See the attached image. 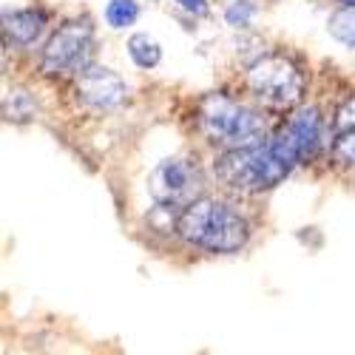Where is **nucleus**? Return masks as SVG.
<instances>
[{"label":"nucleus","instance_id":"nucleus-13","mask_svg":"<svg viewBox=\"0 0 355 355\" xmlns=\"http://www.w3.org/2000/svg\"><path fill=\"white\" fill-rule=\"evenodd\" d=\"M137 17H139V6L134 3V0H111L108 9H105V20H108L114 28H125V26H131Z\"/></svg>","mask_w":355,"mask_h":355},{"label":"nucleus","instance_id":"nucleus-16","mask_svg":"<svg viewBox=\"0 0 355 355\" xmlns=\"http://www.w3.org/2000/svg\"><path fill=\"white\" fill-rule=\"evenodd\" d=\"M344 3H352V6H355V0H344Z\"/></svg>","mask_w":355,"mask_h":355},{"label":"nucleus","instance_id":"nucleus-10","mask_svg":"<svg viewBox=\"0 0 355 355\" xmlns=\"http://www.w3.org/2000/svg\"><path fill=\"white\" fill-rule=\"evenodd\" d=\"M3 26H6V35L20 43V46H28V43H35L43 32V26H46V17L40 12H32V9H23V12H9L3 17Z\"/></svg>","mask_w":355,"mask_h":355},{"label":"nucleus","instance_id":"nucleus-8","mask_svg":"<svg viewBox=\"0 0 355 355\" xmlns=\"http://www.w3.org/2000/svg\"><path fill=\"white\" fill-rule=\"evenodd\" d=\"M77 94L88 108H116L125 100V83L105 66H85L77 80Z\"/></svg>","mask_w":355,"mask_h":355},{"label":"nucleus","instance_id":"nucleus-11","mask_svg":"<svg viewBox=\"0 0 355 355\" xmlns=\"http://www.w3.org/2000/svg\"><path fill=\"white\" fill-rule=\"evenodd\" d=\"M128 54H131V60L139 66V69H154L159 60H162V49L154 37H148V35H134L128 40Z\"/></svg>","mask_w":355,"mask_h":355},{"label":"nucleus","instance_id":"nucleus-7","mask_svg":"<svg viewBox=\"0 0 355 355\" xmlns=\"http://www.w3.org/2000/svg\"><path fill=\"white\" fill-rule=\"evenodd\" d=\"M321 134H324V125H321L318 111L304 108L279 131V137L270 145H273V151L293 168L295 162L315 157L318 145H321Z\"/></svg>","mask_w":355,"mask_h":355},{"label":"nucleus","instance_id":"nucleus-6","mask_svg":"<svg viewBox=\"0 0 355 355\" xmlns=\"http://www.w3.org/2000/svg\"><path fill=\"white\" fill-rule=\"evenodd\" d=\"M92 43L94 32L88 20H71L63 28H57V35L46 43L43 49V71L46 74H69V71H83L92 57Z\"/></svg>","mask_w":355,"mask_h":355},{"label":"nucleus","instance_id":"nucleus-5","mask_svg":"<svg viewBox=\"0 0 355 355\" xmlns=\"http://www.w3.org/2000/svg\"><path fill=\"white\" fill-rule=\"evenodd\" d=\"M202 173L191 159H165L148 176V193L162 208H188L202 196Z\"/></svg>","mask_w":355,"mask_h":355},{"label":"nucleus","instance_id":"nucleus-14","mask_svg":"<svg viewBox=\"0 0 355 355\" xmlns=\"http://www.w3.org/2000/svg\"><path fill=\"white\" fill-rule=\"evenodd\" d=\"M253 15H256V6L250 3V0H236V3L227 6L225 20H227L230 26H236V28H245V26H250Z\"/></svg>","mask_w":355,"mask_h":355},{"label":"nucleus","instance_id":"nucleus-2","mask_svg":"<svg viewBox=\"0 0 355 355\" xmlns=\"http://www.w3.org/2000/svg\"><path fill=\"white\" fill-rule=\"evenodd\" d=\"M199 131L208 137V142L230 151L259 145L264 137V120L225 94H208L199 103Z\"/></svg>","mask_w":355,"mask_h":355},{"label":"nucleus","instance_id":"nucleus-4","mask_svg":"<svg viewBox=\"0 0 355 355\" xmlns=\"http://www.w3.org/2000/svg\"><path fill=\"white\" fill-rule=\"evenodd\" d=\"M248 85L256 94V100H261L270 108H293L304 94V77L295 69L293 60L282 54H270L256 60L248 71Z\"/></svg>","mask_w":355,"mask_h":355},{"label":"nucleus","instance_id":"nucleus-3","mask_svg":"<svg viewBox=\"0 0 355 355\" xmlns=\"http://www.w3.org/2000/svg\"><path fill=\"white\" fill-rule=\"evenodd\" d=\"M290 173V165L273 151V145H248L230 148L216 162V176L239 193H259L279 185Z\"/></svg>","mask_w":355,"mask_h":355},{"label":"nucleus","instance_id":"nucleus-12","mask_svg":"<svg viewBox=\"0 0 355 355\" xmlns=\"http://www.w3.org/2000/svg\"><path fill=\"white\" fill-rule=\"evenodd\" d=\"M327 28H330V35H333L338 43H344V46L355 49V6L336 12V15L330 17Z\"/></svg>","mask_w":355,"mask_h":355},{"label":"nucleus","instance_id":"nucleus-15","mask_svg":"<svg viewBox=\"0 0 355 355\" xmlns=\"http://www.w3.org/2000/svg\"><path fill=\"white\" fill-rule=\"evenodd\" d=\"M188 15H196V17H202V15H208V0H176Z\"/></svg>","mask_w":355,"mask_h":355},{"label":"nucleus","instance_id":"nucleus-9","mask_svg":"<svg viewBox=\"0 0 355 355\" xmlns=\"http://www.w3.org/2000/svg\"><path fill=\"white\" fill-rule=\"evenodd\" d=\"M333 151L341 162L355 165V97H349L338 114L333 125Z\"/></svg>","mask_w":355,"mask_h":355},{"label":"nucleus","instance_id":"nucleus-1","mask_svg":"<svg viewBox=\"0 0 355 355\" xmlns=\"http://www.w3.org/2000/svg\"><path fill=\"white\" fill-rule=\"evenodd\" d=\"M176 230L185 242L211 253H233L248 242V222L216 199H196L182 208Z\"/></svg>","mask_w":355,"mask_h":355}]
</instances>
